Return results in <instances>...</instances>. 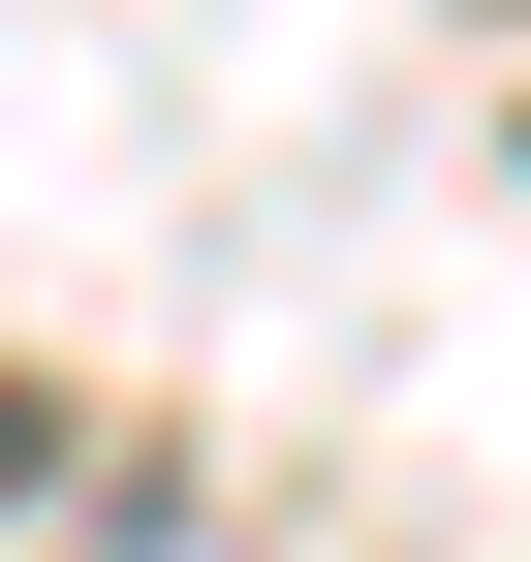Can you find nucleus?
<instances>
[{"instance_id":"1","label":"nucleus","mask_w":531,"mask_h":562,"mask_svg":"<svg viewBox=\"0 0 531 562\" xmlns=\"http://www.w3.org/2000/svg\"><path fill=\"white\" fill-rule=\"evenodd\" d=\"M0 501H32V406H0Z\"/></svg>"}]
</instances>
